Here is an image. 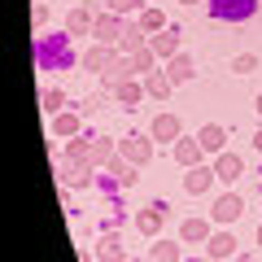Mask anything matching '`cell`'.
Returning <instances> with one entry per match:
<instances>
[{
	"instance_id": "obj_1",
	"label": "cell",
	"mask_w": 262,
	"mask_h": 262,
	"mask_svg": "<svg viewBox=\"0 0 262 262\" xmlns=\"http://www.w3.org/2000/svg\"><path fill=\"white\" fill-rule=\"evenodd\" d=\"M118 153L131 162V166H140V162H149V153H153V144L144 140V136H127V140L118 144Z\"/></svg>"
},
{
	"instance_id": "obj_2",
	"label": "cell",
	"mask_w": 262,
	"mask_h": 262,
	"mask_svg": "<svg viewBox=\"0 0 262 262\" xmlns=\"http://www.w3.org/2000/svg\"><path fill=\"white\" fill-rule=\"evenodd\" d=\"M214 170H210V166H201V162H196V166H188V175H184V188H188V192H192V196H201V192H206V188L210 184H214Z\"/></svg>"
},
{
	"instance_id": "obj_3",
	"label": "cell",
	"mask_w": 262,
	"mask_h": 262,
	"mask_svg": "<svg viewBox=\"0 0 262 262\" xmlns=\"http://www.w3.org/2000/svg\"><path fill=\"white\" fill-rule=\"evenodd\" d=\"M241 210H245V201H241L236 192L219 196V201H214V223H236V219H241Z\"/></svg>"
},
{
	"instance_id": "obj_4",
	"label": "cell",
	"mask_w": 262,
	"mask_h": 262,
	"mask_svg": "<svg viewBox=\"0 0 262 262\" xmlns=\"http://www.w3.org/2000/svg\"><path fill=\"white\" fill-rule=\"evenodd\" d=\"M92 31H96V39H101V44H118L127 27L118 22V13H105V18H96V27H92Z\"/></svg>"
},
{
	"instance_id": "obj_5",
	"label": "cell",
	"mask_w": 262,
	"mask_h": 262,
	"mask_svg": "<svg viewBox=\"0 0 262 262\" xmlns=\"http://www.w3.org/2000/svg\"><path fill=\"white\" fill-rule=\"evenodd\" d=\"M162 223H166V206H144V210H140V219H136V227H140L144 236H158V232H162Z\"/></svg>"
},
{
	"instance_id": "obj_6",
	"label": "cell",
	"mask_w": 262,
	"mask_h": 262,
	"mask_svg": "<svg viewBox=\"0 0 262 262\" xmlns=\"http://www.w3.org/2000/svg\"><path fill=\"white\" fill-rule=\"evenodd\" d=\"M179 236H184V245H210V223L206 219H188L179 227Z\"/></svg>"
},
{
	"instance_id": "obj_7",
	"label": "cell",
	"mask_w": 262,
	"mask_h": 262,
	"mask_svg": "<svg viewBox=\"0 0 262 262\" xmlns=\"http://www.w3.org/2000/svg\"><path fill=\"white\" fill-rule=\"evenodd\" d=\"M206 249H210V258H214V262H223V258H232V253H236V236L232 232H214Z\"/></svg>"
},
{
	"instance_id": "obj_8",
	"label": "cell",
	"mask_w": 262,
	"mask_h": 262,
	"mask_svg": "<svg viewBox=\"0 0 262 262\" xmlns=\"http://www.w3.org/2000/svg\"><path fill=\"white\" fill-rule=\"evenodd\" d=\"M153 140H179V118L175 114H158V122H153Z\"/></svg>"
},
{
	"instance_id": "obj_9",
	"label": "cell",
	"mask_w": 262,
	"mask_h": 262,
	"mask_svg": "<svg viewBox=\"0 0 262 262\" xmlns=\"http://www.w3.org/2000/svg\"><path fill=\"white\" fill-rule=\"evenodd\" d=\"M201 153H206V149H201V140H184V136L175 140V158L184 162V166H196V162H201Z\"/></svg>"
},
{
	"instance_id": "obj_10",
	"label": "cell",
	"mask_w": 262,
	"mask_h": 262,
	"mask_svg": "<svg viewBox=\"0 0 262 262\" xmlns=\"http://www.w3.org/2000/svg\"><path fill=\"white\" fill-rule=\"evenodd\" d=\"M241 170H245V162L236 158V153H223V158H219V166H214V175L223 179V184H232V179H241Z\"/></svg>"
},
{
	"instance_id": "obj_11",
	"label": "cell",
	"mask_w": 262,
	"mask_h": 262,
	"mask_svg": "<svg viewBox=\"0 0 262 262\" xmlns=\"http://www.w3.org/2000/svg\"><path fill=\"white\" fill-rule=\"evenodd\" d=\"M114 61H118V53H114V48H92V53L83 57V66H88V70H110Z\"/></svg>"
},
{
	"instance_id": "obj_12",
	"label": "cell",
	"mask_w": 262,
	"mask_h": 262,
	"mask_svg": "<svg viewBox=\"0 0 262 262\" xmlns=\"http://www.w3.org/2000/svg\"><path fill=\"white\" fill-rule=\"evenodd\" d=\"M149 48L158 57H179V39L170 35V31H166V35H149Z\"/></svg>"
},
{
	"instance_id": "obj_13",
	"label": "cell",
	"mask_w": 262,
	"mask_h": 262,
	"mask_svg": "<svg viewBox=\"0 0 262 262\" xmlns=\"http://www.w3.org/2000/svg\"><path fill=\"white\" fill-rule=\"evenodd\" d=\"M196 140H201V149L206 153H223V127H201V136H196Z\"/></svg>"
},
{
	"instance_id": "obj_14",
	"label": "cell",
	"mask_w": 262,
	"mask_h": 262,
	"mask_svg": "<svg viewBox=\"0 0 262 262\" xmlns=\"http://www.w3.org/2000/svg\"><path fill=\"white\" fill-rule=\"evenodd\" d=\"M92 27H96V18L88 9H75L70 18H66V31H70V35H83V31H92Z\"/></svg>"
},
{
	"instance_id": "obj_15",
	"label": "cell",
	"mask_w": 262,
	"mask_h": 262,
	"mask_svg": "<svg viewBox=\"0 0 262 262\" xmlns=\"http://www.w3.org/2000/svg\"><path fill=\"white\" fill-rule=\"evenodd\" d=\"M140 48H144V31L140 27H127L122 39H118V53H140Z\"/></svg>"
},
{
	"instance_id": "obj_16",
	"label": "cell",
	"mask_w": 262,
	"mask_h": 262,
	"mask_svg": "<svg viewBox=\"0 0 262 262\" xmlns=\"http://www.w3.org/2000/svg\"><path fill=\"white\" fill-rule=\"evenodd\" d=\"M253 5H245V0H214V13L219 18H241V13H249Z\"/></svg>"
},
{
	"instance_id": "obj_17",
	"label": "cell",
	"mask_w": 262,
	"mask_h": 262,
	"mask_svg": "<svg viewBox=\"0 0 262 262\" xmlns=\"http://www.w3.org/2000/svg\"><path fill=\"white\" fill-rule=\"evenodd\" d=\"M149 262H179V245H170V241H158L149 249Z\"/></svg>"
},
{
	"instance_id": "obj_18",
	"label": "cell",
	"mask_w": 262,
	"mask_h": 262,
	"mask_svg": "<svg viewBox=\"0 0 262 262\" xmlns=\"http://www.w3.org/2000/svg\"><path fill=\"white\" fill-rule=\"evenodd\" d=\"M114 153H118V149H114L110 140H96V144H92V158H88V162H92V166H110Z\"/></svg>"
},
{
	"instance_id": "obj_19",
	"label": "cell",
	"mask_w": 262,
	"mask_h": 262,
	"mask_svg": "<svg viewBox=\"0 0 262 262\" xmlns=\"http://www.w3.org/2000/svg\"><path fill=\"white\" fill-rule=\"evenodd\" d=\"M170 79H175V83H188V79H192V61H188L184 53L170 57Z\"/></svg>"
},
{
	"instance_id": "obj_20",
	"label": "cell",
	"mask_w": 262,
	"mask_h": 262,
	"mask_svg": "<svg viewBox=\"0 0 262 262\" xmlns=\"http://www.w3.org/2000/svg\"><path fill=\"white\" fill-rule=\"evenodd\" d=\"M101 262H122V241L118 236H105L101 241Z\"/></svg>"
},
{
	"instance_id": "obj_21",
	"label": "cell",
	"mask_w": 262,
	"mask_h": 262,
	"mask_svg": "<svg viewBox=\"0 0 262 262\" xmlns=\"http://www.w3.org/2000/svg\"><path fill=\"white\" fill-rule=\"evenodd\" d=\"M170 83H175L170 75H149V79H144V88H149L153 96H166V92H170Z\"/></svg>"
},
{
	"instance_id": "obj_22",
	"label": "cell",
	"mask_w": 262,
	"mask_h": 262,
	"mask_svg": "<svg viewBox=\"0 0 262 262\" xmlns=\"http://www.w3.org/2000/svg\"><path fill=\"white\" fill-rule=\"evenodd\" d=\"M153 57H158V53H153V48H140V53H131L127 61H131V70L140 75V70H149V66H153Z\"/></svg>"
},
{
	"instance_id": "obj_23",
	"label": "cell",
	"mask_w": 262,
	"mask_h": 262,
	"mask_svg": "<svg viewBox=\"0 0 262 262\" xmlns=\"http://www.w3.org/2000/svg\"><path fill=\"white\" fill-rule=\"evenodd\" d=\"M232 70H236V75H253V70H258V57H253V53H241V57L232 61Z\"/></svg>"
},
{
	"instance_id": "obj_24",
	"label": "cell",
	"mask_w": 262,
	"mask_h": 262,
	"mask_svg": "<svg viewBox=\"0 0 262 262\" xmlns=\"http://www.w3.org/2000/svg\"><path fill=\"white\" fill-rule=\"evenodd\" d=\"M140 31H162V13L158 9H140Z\"/></svg>"
},
{
	"instance_id": "obj_25",
	"label": "cell",
	"mask_w": 262,
	"mask_h": 262,
	"mask_svg": "<svg viewBox=\"0 0 262 262\" xmlns=\"http://www.w3.org/2000/svg\"><path fill=\"white\" fill-rule=\"evenodd\" d=\"M114 92H118V101H122V105H136V101H140V88H136V83H118Z\"/></svg>"
},
{
	"instance_id": "obj_26",
	"label": "cell",
	"mask_w": 262,
	"mask_h": 262,
	"mask_svg": "<svg viewBox=\"0 0 262 262\" xmlns=\"http://www.w3.org/2000/svg\"><path fill=\"white\" fill-rule=\"evenodd\" d=\"M79 131V118L75 114H61V118H57V136H75Z\"/></svg>"
},
{
	"instance_id": "obj_27",
	"label": "cell",
	"mask_w": 262,
	"mask_h": 262,
	"mask_svg": "<svg viewBox=\"0 0 262 262\" xmlns=\"http://www.w3.org/2000/svg\"><path fill=\"white\" fill-rule=\"evenodd\" d=\"M140 0H110V13H136Z\"/></svg>"
},
{
	"instance_id": "obj_28",
	"label": "cell",
	"mask_w": 262,
	"mask_h": 262,
	"mask_svg": "<svg viewBox=\"0 0 262 262\" xmlns=\"http://www.w3.org/2000/svg\"><path fill=\"white\" fill-rule=\"evenodd\" d=\"M44 110H48V114L61 110V92H44Z\"/></svg>"
},
{
	"instance_id": "obj_29",
	"label": "cell",
	"mask_w": 262,
	"mask_h": 262,
	"mask_svg": "<svg viewBox=\"0 0 262 262\" xmlns=\"http://www.w3.org/2000/svg\"><path fill=\"white\" fill-rule=\"evenodd\" d=\"M253 149H262V131H258V136H253Z\"/></svg>"
},
{
	"instance_id": "obj_30",
	"label": "cell",
	"mask_w": 262,
	"mask_h": 262,
	"mask_svg": "<svg viewBox=\"0 0 262 262\" xmlns=\"http://www.w3.org/2000/svg\"><path fill=\"white\" fill-rule=\"evenodd\" d=\"M258 114H262V96H258Z\"/></svg>"
},
{
	"instance_id": "obj_31",
	"label": "cell",
	"mask_w": 262,
	"mask_h": 262,
	"mask_svg": "<svg viewBox=\"0 0 262 262\" xmlns=\"http://www.w3.org/2000/svg\"><path fill=\"white\" fill-rule=\"evenodd\" d=\"M258 245H262V227H258Z\"/></svg>"
},
{
	"instance_id": "obj_32",
	"label": "cell",
	"mask_w": 262,
	"mask_h": 262,
	"mask_svg": "<svg viewBox=\"0 0 262 262\" xmlns=\"http://www.w3.org/2000/svg\"><path fill=\"white\" fill-rule=\"evenodd\" d=\"M184 5H196V0H184Z\"/></svg>"
},
{
	"instance_id": "obj_33",
	"label": "cell",
	"mask_w": 262,
	"mask_h": 262,
	"mask_svg": "<svg viewBox=\"0 0 262 262\" xmlns=\"http://www.w3.org/2000/svg\"><path fill=\"white\" fill-rule=\"evenodd\" d=\"M210 262H214V258H210Z\"/></svg>"
}]
</instances>
